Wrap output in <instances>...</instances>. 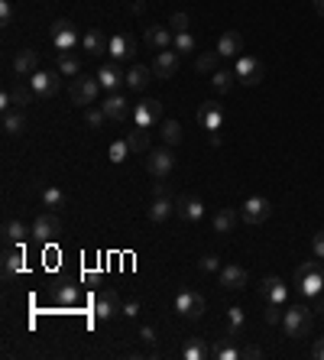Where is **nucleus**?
I'll list each match as a JSON object with an SVG mask.
<instances>
[{
  "label": "nucleus",
  "mask_w": 324,
  "mask_h": 360,
  "mask_svg": "<svg viewBox=\"0 0 324 360\" xmlns=\"http://www.w3.org/2000/svg\"><path fill=\"white\" fill-rule=\"evenodd\" d=\"M13 72L20 78H33L39 72V52L36 49H20L16 59H13Z\"/></svg>",
  "instance_id": "obj_21"
},
{
  "label": "nucleus",
  "mask_w": 324,
  "mask_h": 360,
  "mask_svg": "<svg viewBox=\"0 0 324 360\" xmlns=\"http://www.w3.org/2000/svg\"><path fill=\"white\" fill-rule=\"evenodd\" d=\"M29 237H33V227H26L23 221H7V227H3V240H7V247H23Z\"/></svg>",
  "instance_id": "obj_24"
},
{
  "label": "nucleus",
  "mask_w": 324,
  "mask_h": 360,
  "mask_svg": "<svg viewBox=\"0 0 324 360\" xmlns=\"http://www.w3.org/2000/svg\"><path fill=\"white\" fill-rule=\"evenodd\" d=\"M162 140H165V146L182 143V124H178V120H165V124H162Z\"/></svg>",
  "instance_id": "obj_41"
},
{
  "label": "nucleus",
  "mask_w": 324,
  "mask_h": 360,
  "mask_svg": "<svg viewBox=\"0 0 324 360\" xmlns=\"http://www.w3.org/2000/svg\"><path fill=\"white\" fill-rule=\"evenodd\" d=\"M214 357H217V360H240V350H234L230 344H224V348L214 350Z\"/></svg>",
  "instance_id": "obj_47"
},
{
  "label": "nucleus",
  "mask_w": 324,
  "mask_h": 360,
  "mask_svg": "<svg viewBox=\"0 0 324 360\" xmlns=\"http://www.w3.org/2000/svg\"><path fill=\"white\" fill-rule=\"evenodd\" d=\"M204 309H208V305H204L201 292H195V289H182V292L175 296V311H178L182 318H191V322H195V318L204 315Z\"/></svg>",
  "instance_id": "obj_8"
},
{
  "label": "nucleus",
  "mask_w": 324,
  "mask_h": 360,
  "mask_svg": "<svg viewBox=\"0 0 324 360\" xmlns=\"http://www.w3.org/2000/svg\"><path fill=\"white\" fill-rule=\"evenodd\" d=\"M175 214V195L172 192H156V198L150 201V208H146V218H150L152 224H162L169 221Z\"/></svg>",
  "instance_id": "obj_12"
},
{
  "label": "nucleus",
  "mask_w": 324,
  "mask_h": 360,
  "mask_svg": "<svg viewBox=\"0 0 324 360\" xmlns=\"http://www.w3.org/2000/svg\"><path fill=\"white\" fill-rule=\"evenodd\" d=\"M282 331H286V337H292V341L305 337L312 331V309H308V305H288V309L282 311Z\"/></svg>",
  "instance_id": "obj_2"
},
{
  "label": "nucleus",
  "mask_w": 324,
  "mask_h": 360,
  "mask_svg": "<svg viewBox=\"0 0 324 360\" xmlns=\"http://www.w3.org/2000/svg\"><path fill=\"white\" fill-rule=\"evenodd\" d=\"M49 39H52V46L59 52H72L75 49V42H78V29L72 20H65V16H59L55 23H52L49 29Z\"/></svg>",
  "instance_id": "obj_4"
},
{
  "label": "nucleus",
  "mask_w": 324,
  "mask_h": 360,
  "mask_svg": "<svg viewBox=\"0 0 324 360\" xmlns=\"http://www.w3.org/2000/svg\"><path fill=\"white\" fill-rule=\"evenodd\" d=\"M59 72L68 75V78H78V72H81V59L72 55V52H59Z\"/></svg>",
  "instance_id": "obj_38"
},
{
  "label": "nucleus",
  "mask_w": 324,
  "mask_h": 360,
  "mask_svg": "<svg viewBox=\"0 0 324 360\" xmlns=\"http://www.w3.org/2000/svg\"><path fill=\"white\" fill-rule=\"evenodd\" d=\"M98 91H100V81L98 75L94 78H72V104L75 107H87V104H94L98 101Z\"/></svg>",
  "instance_id": "obj_6"
},
{
  "label": "nucleus",
  "mask_w": 324,
  "mask_h": 360,
  "mask_svg": "<svg viewBox=\"0 0 324 360\" xmlns=\"http://www.w3.org/2000/svg\"><path fill=\"white\" fill-rule=\"evenodd\" d=\"M55 302H59V305H78V302H81V292H78L72 283H62V286H55Z\"/></svg>",
  "instance_id": "obj_39"
},
{
  "label": "nucleus",
  "mask_w": 324,
  "mask_h": 360,
  "mask_svg": "<svg viewBox=\"0 0 324 360\" xmlns=\"http://www.w3.org/2000/svg\"><path fill=\"white\" fill-rule=\"evenodd\" d=\"M42 205H46V208H52V211L65 208V192L59 185H46V188H42Z\"/></svg>",
  "instance_id": "obj_37"
},
{
  "label": "nucleus",
  "mask_w": 324,
  "mask_h": 360,
  "mask_svg": "<svg viewBox=\"0 0 324 360\" xmlns=\"http://www.w3.org/2000/svg\"><path fill=\"white\" fill-rule=\"evenodd\" d=\"M260 298L266 305H286V298H288L286 283H282L279 276H266L260 283Z\"/></svg>",
  "instance_id": "obj_17"
},
{
  "label": "nucleus",
  "mask_w": 324,
  "mask_h": 360,
  "mask_svg": "<svg viewBox=\"0 0 324 360\" xmlns=\"http://www.w3.org/2000/svg\"><path fill=\"white\" fill-rule=\"evenodd\" d=\"M126 153H133L130 143H113V146H111V162H124Z\"/></svg>",
  "instance_id": "obj_46"
},
{
  "label": "nucleus",
  "mask_w": 324,
  "mask_h": 360,
  "mask_svg": "<svg viewBox=\"0 0 324 360\" xmlns=\"http://www.w3.org/2000/svg\"><path fill=\"white\" fill-rule=\"evenodd\" d=\"M198 270L201 273H221V260H217V253H204L198 260Z\"/></svg>",
  "instance_id": "obj_43"
},
{
  "label": "nucleus",
  "mask_w": 324,
  "mask_h": 360,
  "mask_svg": "<svg viewBox=\"0 0 324 360\" xmlns=\"http://www.w3.org/2000/svg\"><path fill=\"white\" fill-rule=\"evenodd\" d=\"M81 46H85V52H91V55H100V52H107V39L100 36L98 29H87L85 36H81Z\"/></svg>",
  "instance_id": "obj_35"
},
{
  "label": "nucleus",
  "mask_w": 324,
  "mask_h": 360,
  "mask_svg": "<svg viewBox=\"0 0 324 360\" xmlns=\"http://www.w3.org/2000/svg\"><path fill=\"white\" fill-rule=\"evenodd\" d=\"M221 286L230 289V292H240V289L249 286V273L243 270V266H237V263H227V266H221Z\"/></svg>",
  "instance_id": "obj_18"
},
{
  "label": "nucleus",
  "mask_w": 324,
  "mask_h": 360,
  "mask_svg": "<svg viewBox=\"0 0 324 360\" xmlns=\"http://www.w3.org/2000/svg\"><path fill=\"white\" fill-rule=\"evenodd\" d=\"M150 81H152V68H146V65H133V68L126 72V88H130V91H143Z\"/></svg>",
  "instance_id": "obj_28"
},
{
  "label": "nucleus",
  "mask_w": 324,
  "mask_h": 360,
  "mask_svg": "<svg viewBox=\"0 0 324 360\" xmlns=\"http://www.w3.org/2000/svg\"><path fill=\"white\" fill-rule=\"evenodd\" d=\"M217 62H221V52H217V49H204V52L195 55V72L214 75V72H217Z\"/></svg>",
  "instance_id": "obj_31"
},
{
  "label": "nucleus",
  "mask_w": 324,
  "mask_h": 360,
  "mask_svg": "<svg viewBox=\"0 0 324 360\" xmlns=\"http://www.w3.org/2000/svg\"><path fill=\"white\" fill-rule=\"evenodd\" d=\"M217 52H221V59H237L240 52H243V36H240L237 29L221 33V39H217Z\"/></svg>",
  "instance_id": "obj_22"
},
{
  "label": "nucleus",
  "mask_w": 324,
  "mask_h": 360,
  "mask_svg": "<svg viewBox=\"0 0 324 360\" xmlns=\"http://www.w3.org/2000/svg\"><path fill=\"white\" fill-rule=\"evenodd\" d=\"M234 81H237V75H234V68H217L211 78V88L217 91V94H227L230 88H234Z\"/></svg>",
  "instance_id": "obj_33"
},
{
  "label": "nucleus",
  "mask_w": 324,
  "mask_h": 360,
  "mask_svg": "<svg viewBox=\"0 0 324 360\" xmlns=\"http://www.w3.org/2000/svg\"><path fill=\"white\" fill-rule=\"evenodd\" d=\"M188 13H172V20H169V26H172V33H188Z\"/></svg>",
  "instance_id": "obj_44"
},
{
  "label": "nucleus",
  "mask_w": 324,
  "mask_h": 360,
  "mask_svg": "<svg viewBox=\"0 0 324 360\" xmlns=\"http://www.w3.org/2000/svg\"><path fill=\"white\" fill-rule=\"evenodd\" d=\"M175 169V153L172 146H156L146 153V172L152 175V179H169Z\"/></svg>",
  "instance_id": "obj_3"
},
{
  "label": "nucleus",
  "mask_w": 324,
  "mask_h": 360,
  "mask_svg": "<svg viewBox=\"0 0 324 360\" xmlns=\"http://www.w3.org/2000/svg\"><path fill=\"white\" fill-rule=\"evenodd\" d=\"M139 7H143V0H137V3H133V10H139Z\"/></svg>",
  "instance_id": "obj_55"
},
{
  "label": "nucleus",
  "mask_w": 324,
  "mask_h": 360,
  "mask_svg": "<svg viewBox=\"0 0 324 360\" xmlns=\"http://www.w3.org/2000/svg\"><path fill=\"white\" fill-rule=\"evenodd\" d=\"M198 124L208 130V133H217L221 124H224V107L217 104V101H204L198 111Z\"/></svg>",
  "instance_id": "obj_19"
},
{
  "label": "nucleus",
  "mask_w": 324,
  "mask_h": 360,
  "mask_svg": "<svg viewBox=\"0 0 324 360\" xmlns=\"http://www.w3.org/2000/svg\"><path fill=\"white\" fill-rule=\"evenodd\" d=\"M85 120H87V127H94V130H100V127L107 124L111 117H107V111H104V107H87Z\"/></svg>",
  "instance_id": "obj_42"
},
{
  "label": "nucleus",
  "mask_w": 324,
  "mask_h": 360,
  "mask_svg": "<svg viewBox=\"0 0 324 360\" xmlns=\"http://www.w3.org/2000/svg\"><path fill=\"white\" fill-rule=\"evenodd\" d=\"M26 263H23V247H7L3 253V279H13L16 273H23Z\"/></svg>",
  "instance_id": "obj_25"
},
{
  "label": "nucleus",
  "mask_w": 324,
  "mask_h": 360,
  "mask_svg": "<svg viewBox=\"0 0 324 360\" xmlns=\"http://www.w3.org/2000/svg\"><path fill=\"white\" fill-rule=\"evenodd\" d=\"M178 52L175 49H162L156 52V59H152V78H159V81H169V78H175V72H178Z\"/></svg>",
  "instance_id": "obj_10"
},
{
  "label": "nucleus",
  "mask_w": 324,
  "mask_h": 360,
  "mask_svg": "<svg viewBox=\"0 0 324 360\" xmlns=\"http://www.w3.org/2000/svg\"><path fill=\"white\" fill-rule=\"evenodd\" d=\"M29 85L36 88L39 98H55L59 94V88H62V72H36L33 78H29Z\"/></svg>",
  "instance_id": "obj_15"
},
{
  "label": "nucleus",
  "mask_w": 324,
  "mask_h": 360,
  "mask_svg": "<svg viewBox=\"0 0 324 360\" xmlns=\"http://www.w3.org/2000/svg\"><path fill=\"white\" fill-rule=\"evenodd\" d=\"M240 218L247 224H262L273 218V201L262 198V195H253V198H247L243 205H240Z\"/></svg>",
  "instance_id": "obj_7"
},
{
  "label": "nucleus",
  "mask_w": 324,
  "mask_h": 360,
  "mask_svg": "<svg viewBox=\"0 0 324 360\" xmlns=\"http://www.w3.org/2000/svg\"><path fill=\"white\" fill-rule=\"evenodd\" d=\"M124 315H126V318H137V315H139V298H126V302H124Z\"/></svg>",
  "instance_id": "obj_49"
},
{
  "label": "nucleus",
  "mask_w": 324,
  "mask_h": 360,
  "mask_svg": "<svg viewBox=\"0 0 324 360\" xmlns=\"http://www.w3.org/2000/svg\"><path fill=\"white\" fill-rule=\"evenodd\" d=\"M13 16H16V10H13L10 0H0V26H10Z\"/></svg>",
  "instance_id": "obj_45"
},
{
  "label": "nucleus",
  "mask_w": 324,
  "mask_h": 360,
  "mask_svg": "<svg viewBox=\"0 0 324 360\" xmlns=\"http://www.w3.org/2000/svg\"><path fill=\"white\" fill-rule=\"evenodd\" d=\"M314 10H318V13L324 16V0H314Z\"/></svg>",
  "instance_id": "obj_54"
},
{
  "label": "nucleus",
  "mask_w": 324,
  "mask_h": 360,
  "mask_svg": "<svg viewBox=\"0 0 324 360\" xmlns=\"http://www.w3.org/2000/svg\"><path fill=\"white\" fill-rule=\"evenodd\" d=\"M312 357H314V360H324V337L312 348Z\"/></svg>",
  "instance_id": "obj_53"
},
{
  "label": "nucleus",
  "mask_w": 324,
  "mask_h": 360,
  "mask_svg": "<svg viewBox=\"0 0 324 360\" xmlns=\"http://www.w3.org/2000/svg\"><path fill=\"white\" fill-rule=\"evenodd\" d=\"M243 331V309H227V337H237Z\"/></svg>",
  "instance_id": "obj_40"
},
{
  "label": "nucleus",
  "mask_w": 324,
  "mask_h": 360,
  "mask_svg": "<svg viewBox=\"0 0 324 360\" xmlns=\"http://www.w3.org/2000/svg\"><path fill=\"white\" fill-rule=\"evenodd\" d=\"M204 357H211V348L201 337H188L185 348H182V360H204Z\"/></svg>",
  "instance_id": "obj_32"
},
{
  "label": "nucleus",
  "mask_w": 324,
  "mask_h": 360,
  "mask_svg": "<svg viewBox=\"0 0 324 360\" xmlns=\"http://www.w3.org/2000/svg\"><path fill=\"white\" fill-rule=\"evenodd\" d=\"M100 107H104V111H107V117H111V120H126V117H130V107H126V101L120 98V94H117V91H111V98L104 101V104H100Z\"/></svg>",
  "instance_id": "obj_27"
},
{
  "label": "nucleus",
  "mask_w": 324,
  "mask_h": 360,
  "mask_svg": "<svg viewBox=\"0 0 324 360\" xmlns=\"http://www.w3.org/2000/svg\"><path fill=\"white\" fill-rule=\"evenodd\" d=\"M133 127H156L159 124V117H162V101H156V98H150V101H139L137 107H133Z\"/></svg>",
  "instance_id": "obj_11"
},
{
  "label": "nucleus",
  "mask_w": 324,
  "mask_h": 360,
  "mask_svg": "<svg viewBox=\"0 0 324 360\" xmlns=\"http://www.w3.org/2000/svg\"><path fill=\"white\" fill-rule=\"evenodd\" d=\"M62 234V221H59V214H39L36 221H33V237H36L39 244H55Z\"/></svg>",
  "instance_id": "obj_9"
},
{
  "label": "nucleus",
  "mask_w": 324,
  "mask_h": 360,
  "mask_svg": "<svg viewBox=\"0 0 324 360\" xmlns=\"http://www.w3.org/2000/svg\"><path fill=\"white\" fill-rule=\"evenodd\" d=\"M172 49L178 52V55H195V52H198V39L191 36V33H175Z\"/></svg>",
  "instance_id": "obj_36"
},
{
  "label": "nucleus",
  "mask_w": 324,
  "mask_h": 360,
  "mask_svg": "<svg viewBox=\"0 0 324 360\" xmlns=\"http://www.w3.org/2000/svg\"><path fill=\"white\" fill-rule=\"evenodd\" d=\"M240 214L234 208H221V211L214 214V234H230L234 227H237Z\"/></svg>",
  "instance_id": "obj_30"
},
{
  "label": "nucleus",
  "mask_w": 324,
  "mask_h": 360,
  "mask_svg": "<svg viewBox=\"0 0 324 360\" xmlns=\"http://www.w3.org/2000/svg\"><path fill=\"white\" fill-rule=\"evenodd\" d=\"M98 81L104 91H117L120 85H126V75L117 68V62H107V65H100L98 68Z\"/></svg>",
  "instance_id": "obj_23"
},
{
  "label": "nucleus",
  "mask_w": 324,
  "mask_h": 360,
  "mask_svg": "<svg viewBox=\"0 0 324 360\" xmlns=\"http://www.w3.org/2000/svg\"><path fill=\"white\" fill-rule=\"evenodd\" d=\"M39 94H36V88L29 85V78L26 81H16V85L10 88V104L13 107H26V104H33Z\"/></svg>",
  "instance_id": "obj_26"
},
{
  "label": "nucleus",
  "mask_w": 324,
  "mask_h": 360,
  "mask_svg": "<svg viewBox=\"0 0 324 360\" xmlns=\"http://www.w3.org/2000/svg\"><path fill=\"white\" fill-rule=\"evenodd\" d=\"M126 143H130L133 153H150V130H146V127H133Z\"/></svg>",
  "instance_id": "obj_34"
},
{
  "label": "nucleus",
  "mask_w": 324,
  "mask_h": 360,
  "mask_svg": "<svg viewBox=\"0 0 324 360\" xmlns=\"http://www.w3.org/2000/svg\"><path fill=\"white\" fill-rule=\"evenodd\" d=\"M279 309H282V305H266V315H262V318H266L269 324L282 322V315H279Z\"/></svg>",
  "instance_id": "obj_50"
},
{
  "label": "nucleus",
  "mask_w": 324,
  "mask_h": 360,
  "mask_svg": "<svg viewBox=\"0 0 324 360\" xmlns=\"http://www.w3.org/2000/svg\"><path fill=\"white\" fill-rule=\"evenodd\" d=\"M139 341H143V344H156V328H150V324L139 328Z\"/></svg>",
  "instance_id": "obj_52"
},
{
  "label": "nucleus",
  "mask_w": 324,
  "mask_h": 360,
  "mask_svg": "<svg viewBox=\"0 0 324 360\" xmlns=\"http://www.w3.org/2000/svg\"><path fill=\"white\" fill-rule=\"evenodd\" d=\"M234 75H237L240 85H260L262 78H266V68H262L260 59H253V55H237V65H234Z\"/></svg>",
  "instance_id": "obj_5"
},
{
  "label": "nucleus",
  "mask_w": 324,
  "mask_h": 360,
  "mask_svg": "<svg viewBox=\"0 0 324 360\" xmlns=\"http://www.w3.org/2000/svg\"><path fill=\"white\" fill-rule=\"evenodd\" d=\"M262 357V350L256 348V344H249V348L240 350V360H260Z\"/></svg>",
  "instance_id": "obj_51"
},
{
  "label": "nucleus",
  "mask_w": 324,
  "mask_h": 360,
  "mask_svg": "<svg viewBox=\"0 0 324 360\" xmlns=\"http://www.w3.org/2000/svg\"><path fill=\"white\" fill-rule=\"evenodd\" d=\"M3 130L16 137V133H23L26 130V114L23 107H10V111H3Z\"/></svg>",
  "instance_id": "obj_29"
},
{
  "label": "nucleus",
  "mask_w": 324,
  "mask_h": 360,
  "mask_svg": "<svg viewBox=\"0 0 324 360\" xmlns=\"http://www.w3.org/2000/svg\"><path fill=\"white\" fill-rule=\"evenodd\" d=\"M312 253L318 260H324V231H318V234L312 237Z\"/></svg>",
  "instance_id": "obj_48"
},
{
  "label": "nucleus",
  "mask_w": 324,
  "mask_h": 360,
  "mask_svg": "<svg viewBox=\"0 0 324 360\" xmlns=\"http://www.w3.org/2000/svg\"><path fill=\"white\" fill-rule=\"evenodd\" d=\"M321 263H324V260H308V263H301L299 270H295V286L301 289V296H305V298L321 296V289H324V270H321Z\"/></svg>",
  "instance_id": "obj_1"
},
{
  "label": "nucleus",
  "mask_w": 324,
  "mask_h": 360,
  "mask_svg": "<svg viewBox=\"0 0 324 360\" xmlns=\"http://www.w3.org/2000/svg\"><path fill=\"white\" fill-rule=\"evenodd\" d=\"M107 55H111V62H130V59L137 55V42H133V36H126V33L111 36L107 39Z\"/></svg>",
  "instance_id": "obj_13"
},
{
  "label": "nucleus",
  "mask_w": 324,
  "mask_h": 360,
  "mask_svg": "<svg viewBox=\"0 0 324 360\" xmlns=\"http://www.w3.org/2000/svg\"><path fill=\"white\" fill-rule=\"evenodd\" d=\"M172 39H175V33L169 29V26H162V23H150V26H146V46H150L152 52L172 49Z\"/></svg>",
  "instance_id": "obj_20"
},
{
  "label": "nucleus",
  "mask_w": 324,
  "mask_h": 360,
  "mask_svg": "<svg viewBox=\"0 0 324 360\" xmlns=\"http://www.w3.org/2000/svg\"><path fill=\"white\" fill-rule=\"evenodd\" d=\"M117 311H124V302H120V296H117L113 289H100L98 298H94V315H98L100 322H107V318H113Z\"/></svg>",
  "instance_id": "obj_16"
},
{
  "label": "nucleus",
  "mask_w": 324,
  "mask_h": 360,
  "mask_svg": "<svg viewBox=\"0 0 324 360\" xmlns=\"http://www.w3.org/2000/svg\"><path fill=\"white\" fill-rule=\"evenodd\" d=\"M175 218H182L185 224H195L204 218V205L195 195H175Z\"/></svg>",
  "instance_id": "obj_14"
}]
</instances>
